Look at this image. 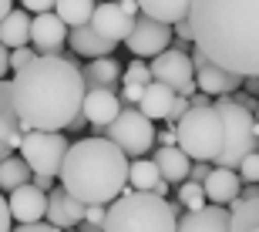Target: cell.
Returning <instances> with one entry per match:
<instances>
[{
  "label": "cell",
  "mask_w": 259,
  "mask_h": 232,
  "mask_svg": "<svg viewBox=\"0 0 259 232\" xmlns=\"http://www.w3.org/2000/svg\"><path fill=\"white\" fill-rule=\"evenodd\" d=\"M138 10H142L145 17L158 20V24H168L175 27L179 20L189 17V7H192V0H135Z\"/></svg>",
  "instance_id": "obj_22"
},
{
  "label": "cell",
  "mask_w": 259,
  "mask_h": 232,
  "mask_svg": "<svg viewBox=\"0 0 259 232\" xmlns=\"http://www.w3.org/2000/svg\"><path fill=\"white\" fill-rule=\"evenodd\" d=\"M24 131H20L17 111H14V98H10V77L0 81V145L4 148H20Z\"/></svg>",
  "instance_id": "obj_21"
},
{
  "label": "cell",
  "mask_w": 259,
  "mask_h": 232,
  "mask_svg": "<svg viewBox=\"0 0 259 232\" xmlns=\"http://www.w3.org/2000/svg\"><path fill=\"white\" fill-rule=\"evenodd\" d=\"M256 125H259V105H256Z\"/></svg>",
  "instance_id": "obj_48"
},
{
  "label": "cell",
  "mask_w": 259,
  "mask_h": 232,
  "mask_svg": "<svg viewBox=\"0 0 259 232\" xmlns=\"http://www.w3.org/2000/svg\"><path fill=\"white\" fill-rule=\"evenodd\" d=\"M71 148L61 131H24V142H20V158L30 168V175H61V165H64V155Z\"/></svg>",
  "instance_id": "obj_7"
},
{
  "label": "cell",
  "mask_w": 259,
  "mask_h": 232,
  "mask_svg": "<svg viewBox=\"0 0 259 232\" xmlns=\"http://www.w3.org/2000/svg\"><path fill=\"white\" fill-rule=\"evenodd\" d=\"M61 189L81 205H111L128 189V158L108 138L71 142L61 165Z\"/></svg>",
  "instance_id": "obj_3"
},
{
  "label": "cell",
  "mask_w": 259,
  "mask_h": 232,
  "mask_svg": "<svg viewBox=\"0 0 259 232\" xmlns=\"http://www.w3.org/2000/svg\"><path fill=\"white\" fill-rule=\"evenodd\" d=\"M148 71H152L155 84L172 87L175 95H182V98H192L195 95V71H192V58H189V51H182V48L162 51V54L148 64Z\"/></svg>",
  "instance_id": "obj_9"
},
{
  "label": "cell",
  "mask_w": 259,
  "mask_h": 232,
  "mask_svg": "<svg viewBox=\"0 0 259 232\" xmlns=\"http://www.w3.org/2000/svg\"><path fill=\"white\" fill-rule=\"evenodd\" d=\"M14 229V219H10V209H7V195L0 192V232H10Z\"/></svg>",
  "instance_id": "obj_37"
},
{
  "label": "cell",
  "mask_w": 259,
  "mask_h": 232,
  "mask_svg": "<svg viewBox=\"0 0 259 232\" xmlns=\"http://www.w3.org/2000/svg\"><path fill=\"white\" fill-rule=\"evenodd\" d=\"M71 232H77V229H71Z\"/></svg>",
  "instance_id": "obj_50"
},
{
  "label": "cell",
  "mask_w": 259,
  "mask_h": 232,
  "mask_svg": "<svg viewBox=\"0 0 259 232\" xmlns=\"http://www.w3.org/2000/svg\"><path fill=\"white\" fill-rule=\"evenodd\" d=\"M30 185H37L40 192H51V189H54V178H48V175H34V178H30Z\"/></svg>",
  "instance_id": "obj_41"
},
{
  "label": "cell",
  "mask_w": 259,
  "mask_h": 232,
  "mask_svg": "<svg viewBox=\"0 0 259 232\" xmlns=\"http://www.w3.org/2000/svg\"><path fill=\"white\" fill-rule=\"evenodd\" d=\"M81 77H84V84H91V87H115L118 81H121V64L115 61V54H111V58H98L81 71Z\"/></svg>",
  "instance_id": "obj_25"
},
{
  "label": "cell",
  "mask_w": 259,
  "mask_h": 232,
  "mask_svg": "<svg viewBox=\"0 0 259 232\" xmlns=\"http://www.w3.org/2000/svg\"><path fill=\"white\" fill-rule=\"evenodd\" d=\"M189 58H192V71H195V87H202V95L226 98L229 91L242 87V77L229 74V71H222L219 64H212L202 51H195V54H189Z\"/></svg>",
  "instance_id": "obj_11"
},
{
  "label": "cell",
  "mask_w": 259,
  "mask_h": 232,
  "mask_svg": "<svg viewBox=\"0 0 259 232\" xmlns=\"http://www.w3.org/2000/svg\"><path fill=\"white\" fill-rule=\"evenodd\" d=\"M88 27L95 30V34H101L105 40H111V44H121L128 37V30H132V20L121 14V7H118L115 0H105V4H95Z\"/></svg>",
  "instance_id": "obj_15"
},
{
  "label": "cell",
  "mask_w": 259,
  "mask_h": 232,
  "mask_svg": "<svg viewBox=\"0 0 259 232\" xmlns=\"http://www.w3.org/2000/svg\"><path fill=\"white\" fill-rule=\"evenodd\" d=\"M212 108L219 111L222 118V152L215 158V168H239L242 158H249L252 152H259V138L252 135V125H256V118L246 111L242 105H236L229 95L226 98H215Z\"/></svg>",
  "instance_id": "obj_5"
},
{
  "label": "cell",
  "mask_w": 259,
  "mask_h": 232,
  "mask_svg": "<svg viewBox=\"0 0 259 232\" xmlns=\"http://www.w3.org/2000/svg\"><path fill=\"white\" fill-rule=\"evenodd\" d=\"M34 58H37V51H34V48H17V51H10V68L24 71Z\"/></svg>",
  "instance_id": "obj_32"
},
{
  "label": "cell",
  "mask_w": 259,
  "mask_h": 232,
  "mask_svg": "<svg viewBox=\"0 0 259 232\" xmlns=\"http://www.w3.org/2000/svg\"><path fill=\"white\" fill-rule=\"evenodd\" d=\"M158 178L162 175H158L152 158H135V162H128V189H135V192H152Z\"/></svg>",
  "instance_id": "obj_28"
},
{
  "label": "cell",
  "mask_w": 259,
  "mask_h": 232,
  "mask_svg": "<svg viewBox=\"0 0 259 232\" xmlns=\"http://www.w3.org/2000/svg\"><path fill=\"white\" fill-rule=\"evenodd\" d=\"M105 209H108V205H88V209H84V222L101 225V222H105Z\"/></svg>",
  "instance_id": "obj_36"
},
{
  "label": "cell",
  "mask_w": 259,
  "mask_h": 232,
  "mask_svg": "<svg viewBox=\"0 0 259 232\" xmlns=\"http://www.w3.org/2000/svg\"><path fill=\"white\" fill-rule=\"evenodd\" d=\"M236 175H239V182H246V185H259V152H252L249 158H242Z\"/></svg>",
  "instance_id": "obj_31"
},
{
  "label": "cell",
  "mask_w": 259,
  "mask_h": 232,
  "mask_svg": "<svg viewBox=\"0 0 259 232\" xmlns=\"http://www.w3.org/2000/svg\"><path fill=\"white\" fill-rule=\"evenodd\" d=\"M121 115V101H118V95L111 91V87H91L84 95V105H81V118H88L91 121V128H95V138H101V131H105L115 118Z\"/></svg>",
  "instance_id": "obj_13"
},
{
  "label": "cell",
  "mask_w": 259,
  "mask_h": 232,
  "mask_svg": "<svg viewBox=\"0 0 259 232\" xmlns=\"http://www.w3.org/2000/svg\"><path fill=\"white\" fill-rule=\"evenodd\" d=\"M192 44L236 77H259V0H192Z\"/></svg>",
  "instance_id": "obj_2"
},
{
  "label": "cell",
  "mask_w": 259,
  "mask_h": 232,
  "mask_svg": "<svg viewBox=\"0 0 259 232\" xmlns=\"http://www.w3.org/2000/svg\"><path fill=\"white\" fill-rule=\"evenodd\" d=\"M10 232H34L30 225H17V229H10Z\"/></svg>",
  "instance_id": "obj_46"
},
{
  "label": "cell",
  "mask_w": 259,
  "mask_h": 232,
  "mask_svg": "<svg viewBox=\"0 0 259 232\" xmlns=\"http://www.w3.org/2000/svg\"><path fill=\"white\" fill-rule=\"evenodd\" d=\"M246 87H249V95H259V77H246Z\"/></svg>",
  "instance_id": "obj_45"
},
{
  "label": "cell",
  "mask_w": 259,
  "mask_h": 232,
  "mask_svg": "<svg viewBox=\"0 0 259 232\" xmlns=\"http://www.w3.org/2000/svg\"><path fill=\"white\" fill-rule=\"evenodd\" d=\"M189 98H182V95H175V101H172V111H168V118H165V121H179V118L185 115V111H189Z\"/></svg>",
  "instance_id": "obj_34"
},
{
  "label": "cell",
  "mask_w": 259,
  "mask_h": 232,
  "mask_svg": "<svg viewBox=\"0 0 259 232\" xmlns=\"http://www.w3.org/2000/svg\"><path fill=\"white\" fill-rule=\"evenodd\" d=\"M20 4H24V10H27V14H34V17H37V14H51L58 0H20Z\"/></svg>",
  "instance_id": "obj_33"
},
{
  "label": "cell",
  "mask_w": 259,
  "mask_h": 232,
  "mask_svg": "<svg viewBox=\"0 0 259 232\" xmlns=\"http://www.w3.org/2000/svg\"><path fill=\"white\" fill-rule=\"evenodd\" d=\"M67 48L74 51V54H81V58H88V61L111 58V54H115V44L105 40L101 34H95L88 24H84V27H71V30H67Z\"/></svg>",
  "instance_id": "obj_19"
},
{
  "label": "cell",
  "mask_w": 259,
  "mask_h": 232,
  "mask_svg": "<svg viewBox=\"0 0 259 232\" xmlns=\"http://www.w3.org/2000/svg\"><path fill=\"white\" fill-rule=\"evenodd\" d=\"M179 205H182L185 212H199V209H205V192H202L199 182H182L179 185Z\"/></svg>",
  "instance_id": "obj_29"
},
{
  "label": "cell",
  "mask_w": 259,
  "mask_h": 232,
  "mask_svg": "<svg viewBox=\"0 0 259 232\" xmlns=\"http://www.w3.org/2000/svg\"><path fill=\"white\" fill-rule=\"evenodd\" d=\"M4 158H7V148H4V145H0V162H4Z\"/></svg>",
  "instance_id": "obj_47"
},
{
  "label": "cell",
  "mask_w": 259,
  "mask_h": 232,
  "mask_svg": "<svg viewBox=\"0 0 259 232\" xmlns=\"http://www.w3.org/2000/svg\"><path fill=\"white\" fill-rule=\"evenodd\" d=\"M118 7H121V14H125L128 20H135L138 17V14H142V10H138V4H135V0H115Z\"/></svg>",
  "instance_id": "obj_40"
},
{
  "label": "cell",
  "mask_w": 259,
  "mask_h": 232,
  "mask_svg": "<svg viewBox=\"0 0 259 232\" xmlns=\"http://www.w3.org/2000/svg\"><path fill=\"white\" fill-rule=\"evenodd\" d=\"M202 192H205V202L209 205H226V209H229V202L242 192V182L232 168H215V165H212L209 178L202 182Z\"/></svg>",
  "instance_id": "obj_17"
},
{
  "label": "cell",
  "mask_w": 259,
  "mask_h": 232,
  "mask_svg": "<svg viewBox=\"0 0 259 232\" xmlns=\"http://www.w3.org/2000/svg\"><path fill=\"white\" fill-rule=\"evenodd\" d=\"M101 138L115 142L128 162H135V158H145V152L155 145V121H148L138 108H121V115L108 125V135Z\"/></svg>",
  "instance_id": "obj_8"
},
{
  "label": "cell",
  "mask_w": 259,
  "mask_h": 232,
  "mask_svg": "<svg viewBox=\"0 0 259 232\" xmlns=\"http://www.w3.org/2000/svg\"><path fill=\"white\" fill-rule=\"evenodd\" d=\"M152 162H155V168H158V175H162V182H168V185L189 182V168H192V162H189V155H185L179 145L158 148Z\"/></svg>",
  "instance_id": "obj_20"
},
{
  "label": "cell",
  "mask_w": 259,
  "mask_h": 232,
  "mask_svg": "<svg viewBox=\"0 0 259 232\" xmlns=\"http://www.w3.org/2000/svg\"><path fill=\"white\" fill-rule=\"evenodd\" d=\"M7 68H10V51L4 48V44H0V81L7 77Z\"/></svg>",
  "instance_id": "obj_42"
},
{
  "label": "cell",
  "mask_w": 259,
  "mask_h": 232,
  "mask_svg": "<svg viewBox=\"0 0 259 232\" xmlns=\"http://www.w3.org/2000/svg\"><path fill=\"white\" fill-rule=\"evenodd\" d=\"M172 34H175V37H182L185 44H192V27H189V20H179V24L172 27Z\"/></svg>",
  "instance_id": "obj_38"
},
{
  "label": "cell",
  "mask_w": 259,
  "mask_h": 232,
  "mask_svg": "<svg viewBox=\"0 0 259 232\" xmlns=\"http://www.w3.org/2000/svg\"><path fill=\"white\" fill-rule=\"evenodd\" d=\"M175 232H229V209L226 205H205L199 212L179 215Z\"/></svg>",
  "instance_id": "obj_18"
},
{
  "label": "cell",
  "mask_w": 259,
  "mask_h": 232,
  "mask_svg": "<svg viewBox=\"0 0 259 232\" xmlns=\"http://www.w3.org/2000/svg\"><path fill=\"white\" fill-rule=\"evenodd\" d=\"M30 168L24 165V158L20 155H7L4 162H0V192H14V189H20V185H30Z\"/></svg>",
  "instance_id": "obj_26"
},
{
  "label": "cell",
  "mask_w": 259,
  "mask_h": 232,
  "mask_svg": "<svg viewBox=\"0 0 259 232\" xmlns=\"http://www.w3.org/2000/svg\"><path fill=\"white\" fill-rule=\"evenodd\" d=\"M249 232H259V225H252V229H249Z\"/></svg>",
  "instance_id": "obj_49"
},
{
  "label": "cell",
  "mask_w": 259,
  "mask_h": 232,
  "mask_svg": "<svg viewBox=\"0 0 259 232\" xmlns=\"http://www.w3.org/2000/svg\"><path fill=\"white\" fill-rule=\"evenodd\" d=\"M7 209H10V219L20 225H30V222H44L48 215V192H40L37 185H20L7 195Z\"/></svg>",
  "instance_id": "obj_14"
},
{
  "label": "cell",
  "mask_w": 259,
  "mask_h": 232,
  "mask_svg": "<svg viewBox=\"0 0 259 232\" xmlns=\"http://www.w3.org/2000/svg\"><path fill=\"white\" fill-rule=\"evenodd\" d=\"M98 0H58L54 4V14L61 17L67 30L71 27H84L88 20H91V10H95Z\"/></svg>",
  "instance_id": "obj_27"
},
{
  "label": "cell",
  "mask_w": 259,
  "mask_h": 232,
  "mask_svg": "<svg viewBox=\"0 0 259 232\" xmlns=\"http://www.w3.org/2000/svg\"><path fill=\"white\" fill-rule=\"evenodd\" d=\"M10 10H14V0H0V20L7 17Z\"/></svg>",
  "instance_id": "obj_44"
},
{
  "label": "cell",
  "mask_w": 259,
  "mask_h": 232,
  "mask_svg": "<svg viewBox=\"0 0 259 232\" xmlns=\"http://www.w3.org/2000/svg\"><path fill=\"white\" fill-rule=\"evenodd\" d=\"M121 81H125V84L148 87V84H152V71H148V64H142V61H132V64L121 71Z\"/></svg>",
  "instance_id": "obj_30"
},
{
  "label": "cell",
  "mask_w": 259,
  "mask_h": 232,
  "mask_svg": "<svg viewBox=\"0 0 259 232\" xmlns=\"http://www.w3.org/2000/svg\"><path fill=\"white\" fill-rule=\"evenodd\" d=\"M175 225H179V215L172 212L168 199L125 189L105 209L101 232H175Z\"/></svg>",
  "instance_id": "obj_4"
},
{
  "label": "cell",
  "mask_w": 259,
  "mask_h": 232,
  "mask_svg": "<svg viewBox=\"0 0 259 232\" xmlns=\"http://www.w3.org/2000/svg\"><path fill=\"white\" fill-rule=\"evenodd\" d=\"M30 229L34 232H64V229H58V225H51V222H30Z\"/></svg>",
  "instance_id": "obj_43"
},
{
  "label": "cell",
  "mask_w": 259,
  "mask_h": 232,
  "mask_svg": "<svg viewBox=\"0 0 259 232\" xmlns=\"http://www.w3.org/2000/svg\"><path fill=\"white\" fill-rule=\"evenodd\" d=\"M175 145L189 162H215L222 152V118L215 108H189L175 121Z\"/></svg>",
  "instance_id": "obj_6"
},
{
  "label": "cell",
  "mask_w": 259,
  "mask_h": 232,
  "mask_svg": "<svg viewBox=\"0 0 259 232\" xmlns=\"http://www.w3.org/2000/svg\"><path fill=\"white\" fill-rule=\"evenodd\" d=\"M30 40H34L37 58H61V48L67 44V27L61 24V17L54 10L51 14H37L30 20Z\"/></svg>",
  "instance_id": "obj_12"
},
{
  "label": "cell",
  "mask_w": 259,
  "mask_h": 232,
  "mask_svg": "<svg viewBox=\"0 0 259 232\" xmlns=\"http://www.w3.org/2000/svg\"><path fill=\"white\" fill-rule=\"evenodd\" d=\"M209 172H212V165L209 162H195L192 168H189V182H205V178H209Z\"/></svg>",
  "instance_id": "obj_35"
},
{
  "label": "cell",
  "mask_w": 259,
  "mask_h": 232,
  "mask_svg": "<svg viewBox=\"0 0 259 232\" xmlns=\"http://www.w3.org/2000/svg\"><path fill=\"white\" fill-rule=\"evenodd\" d=\"M0 44L7 51H17V48L30 44V14L27 10H10L7 17L0 20Z\"/></svg>",
  "instance_id": "obj_23"
},
{
  "label": "cell",
  "mask_w": 259,
  "mask_h": 232,
  "mask_svg": "<svg viewBox=\"0 0 259 232\" xmlns=\"http://www.w3.org/2000/svg\"><path fill=\"white\" fill-rule=\"evenodd\" d=\"M125 44H128V51H132L135 58H158L162 51L172 48V27L138 14V17L132 20V30H128Z\"/></svg>",
  "instance_id": "obj_10"
},
{
  "label": "cell",
  "mask_w": 259,
  "mask_h": 232,
  "mask_svg": "<svg viewBox=\"0 0 259 232\" xmlns=\"http://www.w3.org/2000/svg\"><path fill=\"white\" fill-rule=\"evenodd\" d=\"M155 142L162 148H172L175 145V128H165V131H155Z\"/></svg>",
  "instance_id": "obj_39"
},
{
  "label": "cell",
  "mask_w": 259,
  "mask_h": 232,
  "mask_svg": "<svg viewBox=\"0 0 259 232\" xmlns=\"http://www.w3.org/2000/svg\"><path fill=\"white\" fill-rule=\"evenodd\" d=\"M84 77L74 61L34 58L24 71L10 77V98L20 131H64L81 118Z\"/></svg>",
  "instance_id": "obj_1"
},
{
  "label": "cell",
  "mask_w": 259,
  "mask_h": 232,
  "mask_svg": "<svg viewBox=\"0 0 259 232\" xmlns=\"http://www.w3.org/2000/svg\"><path fill=\"white\" fill-rule=\"evenodd\" d=\"M172 101H175V91L165 84H148L142 91V101H138V111H142L148 121H158V118H168V111H172Z\"/></svg>",
  "instance_id": "obj_24"
},
{
  "label": "cell",
  "mask_w": 259,
  "mask_h": 232,
  "mask_svg": "<svg viewBox=\"0 0 259 232\" xmlns=\"http://www.w3.org/2000/svg\"><path fill=\"white\" fill-rule=\"evenodd\" d=\"M84 209L88 205H81L77 199H71V195L64 192V189H51L48 192V219L51 225H58V229H77V222H84Z\"/></svg>",
  "instance_id": "obj_16"
}]
</instances>
